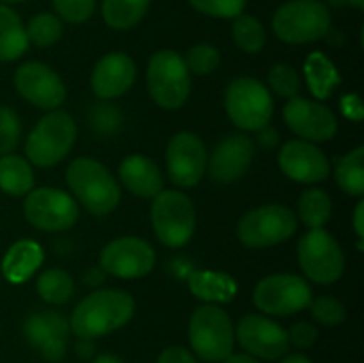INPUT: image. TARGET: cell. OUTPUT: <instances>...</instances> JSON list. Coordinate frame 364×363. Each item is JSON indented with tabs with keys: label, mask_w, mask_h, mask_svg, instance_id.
<instances>
[{
	"label": "cell",
	"mask_w": 364,
	"mask_h": 363,
	"mask_svg": "<svg viewBox=\"0 0 364 363\" xmlns=\"http://www.w3.org/2000/svg\"><path fill=\"white\" fill-rule=\"evenodd\" d=\"M135 301L128 292L95 290L85 295L70 319V327L78 338H98L119 330L134 317Z\"/></svg>",
	"instance_id": "6da1fadb"
},
{
	"label": "cell",
	"mask_w": 364,
	"mask_h": 363,
	"mask_svg": "<svg viewBox=\"0 0 364 363\" xmlns=\"http://www.w3.org/2000/svg\"><path fill=\"white\" fill-rule=\"evenodd\" d=\"M66 180L78 201L95 216H107L119 205V184L98 160L87 157L75 159L68 167Z\"/></svg>",
	"instance_id": "7a4b0ae2"
},
{
	"label": "cell",
	"mask_w": 364,
	"mask_h": 363,
	"mask_svg": "<svg viewBox=\"0 0 364 363\" xmlns=\"http://www.w3.org/2000/svg\"><path fill=\"white\" fill-rule=\"evenodd\" d=\"M188 342L192 351L205 362H224L235 345V327L230 315L210 302L196 308L188 322Z\"/></svg>",
	"instance_id": "3957f363"
},
{
	"label": "cell",
	"mask_w": 364,
	"mask_h": 363,
	"mask_svg": "<svg viewBox=\"0 0 364 363\" xmlns=\"http://www.w3.org/2000/svg\"><path fill=\"white\" fill-rule=\"evenodd\" d=\"M272 28L288 45H306L322 39L331 28V13L320 0H290L276 11Z\"/></svg>",
	"instance_id": "277c9868"
},
{
	"label": "cell",
	"mask_w": 364,
	"mask_h": 363,
	"mask_svg": "<svg viewBox=\"0 0 364 363\" xmlns=\"http://www.w3.org/2000/svg\"><path fill=\"white\" fill-rule=\"evenodd\" d=\"M75 139L77 123L73 117L64 110H50L28 134L25 152L34 166L52 167L70 153Z\"/></svg>",
	"instance_id": "5b68a950"
},
{
	"label": "cell",
	"mask_w": 364,
	"mask_h": 363,
	"mask_svg": "<svg viewBox=\"0 0 364 363\" xmlns=\"http://www.w3.org/2000/svg\"><path fill=\"white\" fill-rule=\"evenodd\" d=\"M148 91L156 105L180 109L191 95V71L174 50H159L148 63Z\"/></svg>",
	"instance_id": "8992f818"
},
{
	"label": "cell",
	"mask_w": 364,
	"mask_h": 363,
	"mask_svg": "<svg viewBox=\"0 0 364 363\" xmlns=\"http://www.w3.org/2000/svg\"><path fill=\"white\" fill-rule=\"evenodd\" d=\"M224 105L230 120L242 130L258 132L270 123L274 100L258 78L242 77L231 82L224 95Z\"/></svg>",
	"instance_id": "52a82bcc"
},
{
	"label": "cell",
	"mask_w": 364,
	"mask_h": 363,
	"mask_svg": "<svg viewBox=\"0 0 364 363\" xmlns=\"http://www.w3.org/2000/svg\"><path fill=\"white\" fill-rule=\"evenodd\" d=\"M151 223L160 242L181 248L196 231L194 203L180 191H160L153 198Z\"/></svg>",
	"instance_id": "ba28073f"
},
{
	"label": "cell",
	"mask_w": 364,
	"mask_h": 363,
	"mask_svg": "<svg viewBox=\"0 0 364 363\" xmlns=\"http://www.w3.org/2000/svg\"><path fill=\"white\" fill-rule=\"evenodd\" d=\"M297 230V217L284 205H263L245 214L238 223V238L251 249L270 248L288 241Z\"/></svg>",
	"instance_id": "9c48e42d"
},
{
	"label": "cell",
	"mask_w": 364,
	"mask_h": 363,
	"mask_svg": "<svg viewBox=\"0 0 364 363\" xmlns=\"http://www.w3.org/2000/svg\"><path fill=\"white\" fill-rule=\"evenodd\" d=\"M299 263L306 276L320 285L338 281L345 269V256L336 238L323 228H313L299 241Z\"/></svg>",
	"instance_id": "30bf717a"
},
{
	"label": "cell",
	"mask_w": 364,
	"mask_h": 363,
	"mask_svg": "<svg viewBox=\"0 0 364 363\" xmlns=\"http://www.w3.org/2000/svg\"><path fill=\"white\" fill-rule=\"evenodd\" d=\"M252 299L256 308L263 313L288 317L308 308L313 298L311 288L304 278L281 273L263 278L256 285Z\"/></svg>",
	"instance_id": "8fae6325"
},
{
	"label": "cell",
	"mask_w": 364,
	"mask_h": 363,
	"mask_svg": "<svg viewBox=\"0 0 364 363\" xmlns=\"http://www.w3.org/2000/svg\"><path fill=\"white\" fill-rule=\"evenodd\" d=\"M23 214L38 230L64 231L78 221V205L60 189L39 187L28 192L25 198Z\"/></svg>",
	"instance_id": "7c38bea8"
},
{
	"label": "cell",
	"mask_w": 364,
	"mask_h": 363,
	"mask_svg": "<svg viewBox=\"0 0 364 363\" xmlns=\"http://www.w3.org/2000/svg\"><path fill=\"white\" fill-rule=\"evenodd\" d=\"M155 260V249L141 237L114 238L100 253V267L110 276L124 280L149 274Z\"/></svg>",
	"instance_id": "4fadbf2b"
},
{
	"label": "cell",
	"mask_w": 364,
	"mask_h": 363,
	"mask_svg": "<svg viewBox=\"0 0 364 363\" xmlns=\"http://www.w3.org/2000/svg\"><path fill=\"white\" fill-rule=\"evenodd\" d=\"M167 174L171 182L180 187H194L206 173L205 142L192 132H180L173 135L166 152Z\"/></svg>",
	"instance_id": "5bb4252c"
},
{
	"label": "cell",
	"mask_w": 364,
	"mask_h": 363,
	"mask_svg": "<svg viewBox=\"0 0 364 363\" xmlns=\"http://www.w3.org/2000/svg\"><path fill=\"white\" fill-rule=\"evenodd\" d=\"M18 93L32 105L45 110H55L66 100V85L63 78L46 64L31 60L18 66L14 73Z\"/></svg>",
	"instance_id": "9a60e30c"
},
{
	"label": "cell",
	"mask_w": 364,
	"mask_h": 363,
	"mask_svg": "<svg viewBox=\"0 0 364 363\" xmlns=\"http://www.w3.org/2000/svg\"><path fill=\"white\" fill-rule=\"evenodd\" d=\"M237 338L247 354L267 362H276L290 351L287 331L274 320L255 313L238 322Z\"/></svg>",
	"instance_id": "2e32d148"
},
{
	"label": "cell",
	"mask_w": 364,
	"mask_h": 363,
	"mask_svg": "<svg viewBox=\"0 0 364 363\" xmlns=\"http://www.w3.org/2000/svg\"><path fill=\"white\" fill-rule=\"evenodd\" d=\"M283 117L290 130L306 141H329L338 130L336 116L329 107L301 96L290 98L283 109Z\"/></svg>",
	"instance_id": "e0dca14e"
},
{
	"label": "cell",
	"mask_w": 364,
	"mask_h": 363,
	"mask_svg": "<svg viewBox=\"0 0 364 363\" xmlns=\"http://www.w3.org/2000/svg\"><path fill=\"white\" fill-rule=\"evenodd\" d=\"M277 164L288 178L299 184H318L331 173V164L322 149L301 139L284 142Z\"/></svg>",
	"instance_id": "ac0fdd59"
},
{
	"label": "cell",
	"mask_w": 364,
	"mask_h": 363,
	"mask_svg": "<svg viewBox=\"0 0 364 363\" xmlns=\"http://www.w3.org/2000/svg\"><path fill=\"white\" fill-rule=\"evenodd\" d=\"M252 159L255 142L247 135H230L217 144L210 157V177L219 184H233L247 173Z\"/></svg>",
	"instance_id": "d6986e66"
},
{
	"label": "cell",
	"mask_w": 364,
	"mask_h": 363,
	"mask_svg": "<svg viewBox=\"0 0 364 363\" xmlns=\"http://www.w3.org/2000/svg\"><path fill=\"white\" fill-rule=\"evenodd\" d=\"M70 322L55 312L34 313L25 322V337L46 362H60L66 354Z\"/></svg>",
	"instance_id": "ffe728a7"
},
{
	"label": "cell",
	"mask_w": 364,
	"mask_h": 363,
	"mask_svg": "<svg viewBox=\"0 0 364 363\" xmlns=\"http://www.w3.org/2000/svg\"><path fill=\"white\" fill-rule=\"evenodd\" d=\"M137 68L134 59L123 52L103 56L91 73V89L98 98L112 100L123 96L134 85Z\"/></svg>",
	"instance_id": "44dd1931"
},
{
	"label": "cell",
	"mask_w": 364,
	"mask_h": 363,
	"mask_svg": "<svg viewBox=\"0 0 364 363\" xmlns=\"http://www.w3.org/2000/svg\"><path fill=\"white\" fill-rule=\"evenodd\" d=\"M119 178L124 187L139 198H155L164 191L162 171L144 155H128L119 164Z\"/></svg>",
	"instance_id": "7402d4cb"
},
{
	"label": "cell",
	"mask_w": 364,
	"mask_h": 363,
	"mask_svg": "<svg viewBox=\"0 0 364 363\" xmlns=\"http://www.w3.org/2000/svg\"><path fill=\"white\" fill-rule=\"evenodd\" d=\"M43 260H45V253L41 246L31 238H21L14 242L4 255L2 273L11 283H23L38 270Z\"/></svg>",
	"instance_id": "603a6c76"
},
{
	"label": "cell",
	"mask_w": 364,
	"mask_h": 363,
	"mask_svg": "<svg viewBox=\"0 0 364 363\" xmlns=\"http://www.w3.org/2000/svg\"><path fill=\"white\" fill-rule=\"evenodd\" d=\"M188 288L206 302H228L237 295L238 285L230 274L217 270H194L188 276Z\"/></svg>",
	"instance_id": "cb8c5ba5"
},
{
	"label": "cell",
	"mask_w": 364,
	"mask_h": 363,
	"mask_svg": "<svg viewBox=\"0 0 364 363\" xmlns=\"http://www.w3.org/2000/svg\"><path fill=\"white\" fill-rule=\"evenodd\" d=\"M27 32L20 16L11 7L0 4V60H16L28 48Z\"/></svg>",
	"instance_id": "d4e9b609"
},
{
	"label": "cell",
	"mask_w": 364,
	"mask_h": 363,
	"mask_svg": "<svg viewBox=\"0 0 364 363\" xmlns=\"http://www.w3.org/2000/svg\"><path fill=\"white\" fill-rule=\"evenodd\" d=\"M34 187L31 164L18 155L0 157V191L9 196H25Z\"/></svg>",
	"instance_id": "484cf974"
},
{
	"label": "cell",
	"mask_w": 364,
	"mask_h": 363,
	"mask_svg": "<svg viewBox=\"0 0 364 363\" xmlns=\"http://www.w3.org/2000/svg\"><path fill=\"white\" fill-rule=\"evenodd\" d=\"M304 71L309 89H311V93L316 98H329L333 89L338 88L341 82L336 66L320 52H313L306 59Z\"/></svg>",
	"instance_id": "4316f807"
},
{
	"label": "cell",
	"mask_w": 364,
	"mask_h": 363,
	"mask_svg": "<svg viewBox=\"0 0 364 363\" xmlns=\"http://www.w3.org/2000/svg\"><path fill=\"white\" fill-rule=\"evenodd\" d=\"M151 0H103L102 14L109 27L124 31L144 18Z\"/></svg>",
	"instance_id": "83f0119b"
},
{
	"label": "cell",
	"mask_w": 364,
	"mask_h": 363,
	"mask_svg": "<svg viewBox=\"0 0 364 363\" xmlns=\"http://www.w3.org/2000/svg\"><path fill=\"white\" fill-rule=\"evenodd\" d=\"M338 185L348 196H363L364 192V146H358L347 155L338 159L336 164Z\"/></svg>",
	"instance_id": "f1b7e54d"
},
{
	"label": "cell",
	"mask_w": 364,
	"mask_h": 363,
	"mask_svg": "<svg viewBox=\"0 0 364 363\" xmlns=\"http://www.w3.org/2000/svg\"><path fill=\"white\" fill-rule=\"evenodd\" d=\"M299 216L308 228H323L333 214L331 196L322 189H308L299 198Z\"/></svg>",
	"instance_id": "f546056e"
},
{
	"label": "cell",
	"mask_w": 364,
	"mask_h": 363,
	"mask_svg": "<svg viewBox=\"0 0 364 363\" xmlns=\"http://www.w3.org/2000/svg\"><path fill=\"white\" fill-rule=\"evenodd\" d=\"M38 294L50 305H64L71 299L75 290L73 278L63 269H48L41 273L36 281Z\"/></svg>",
	"instance_id": "4dcf8cb0"
},
{
	"label": "cell",
	"mask_w": 364,
	"mask_h": 363,
	"mask_svg": "<svg viewBox=\"0 0 364 363\" xmlns=\"http://www.w3.org/2000/svg\"><path fill=\"white\" fill-rule=\"evenodd\" d=\"M231 34H233L235 45L247 53H258L267 41L262 21L251 14H240V16L235 18Z\"/></svg>",
	"instance_id": "1f68e13d"
},
{
	"label": "cell",
	"mask_w": 364,
	"mask_h": 363,
	"mask_svg": "<svg viewBox=\"0 0 364 363\" xmlns=\"http://www.w3.org/2000/svg\"><path fill=\"white\" fill-rule=\"evenodd\" d=\"M25 32H27L28 43L46 48V46L55 45L60 39L63 21L52 13H39L31 18V21L25 27Z\"/></svg>",
	"instance_id": "d6a6232c"
},
{
	"label": "cell",
	"mask_w": 364,
	"mask_h": 363,
	"mask_svg": "<svg viewBox=\"0 0 364 363\" xmlns=\"http://www.w3.org/2000/svg\"><path fill=\"white\" fill-rule=\"evenodd\" d=\"M309 310H311L313 319L322 326H338L347 317L343 302L331 295H320V298L311 299Z\"/></svg>",
	"instance_id": "836d02e7"
},
{
	"label": "cell",
	"mask_w": 364,
	"mask_h": 363,
	"mask_svg": "<svg viewBox=\"0 0 364 363\" xmlns=\"http://www.w3.org/2000/svg\"><path fill=\"white\" fill-rule=\"evenodd\" d=\"M269 84L283 98H294L301 91V78L290 64H274L269 71Z\"/></svg>",
	"instance_id": "e575fe53"
},
{
	"label": "cell",
	"mask_w": 364,
	"mask_h": 363,
	"mask_svg": "<svg viewBox=\"0 0 364 363\" xmlns=\"http://www.w3.org/2000/svg\"><path fill=\"white\" fill-rule=\"evenodd\" d=\"M185 64L191 73L208 75L219 68L220 53L212 45H196L187 52Z\"/></svg>",
	"instance_id": "d590c367"
},
{
	"label": "cell",
	"mask_w": 364,
	"mask_h": 363,
	"mask_svg": "<svg viewBox=\"0 0 364 363\" xmlns=\"http://www.w3.org/2000/svg\"><path fill=\"white\" fill-rule=\"evenodd\" d=\"M21 123L11 107L0 105V155H9L20 142Z\"/></svg>",
	"instance_id": "8d00e7d4"
},
{
	"label": "cell",
	"mask_w": 364,
	"mask_h": 363,
	"mask_svg": "<svg viewBox=\"0 0 364 363\" xmlns=\"http://www.w3.org/2000/svg\"><path fill=\"white\" fill-rule=\"evenodd\" d=\"M199 13L213 18H237L245 9L247 0H188Z\"/></svg>",
	"instance_id": "74e56055"
},
{
	"label": "cell",
	"mask_w": 364,
	"mask_h": 363,
	"mask_svg": "<svg viewBox=\"0 0 364 363\" xmlns=\"http://www.w3.org/2000/svg\"><path fill=\"white\" fill-rule=\"evenodd\" d=\"M53 7L63 20L70 23H82L95 13L96 0H52Z\"/></svg>",
	"instance_id": "f35d334b"
},
{
	"label": "cell",
	"mask_w": 364,
	"mask_h": 363,
	"mask_svg": "<svg viewBox=\"0 0 364 363\" xmlns=\"http://www.w3.org/2000/svg\"><path fill=\"white\" fill-rule=\"evenodd\" d=\"M288 333V340H290V345H295L299 349H309L315 345V342L318 340V330L313 324L306 322V320H301V322L294 324L290 327Z\"/></svg>",
	"instance_id": "ab89813d"
},
{
	"label": "cell",
	"mask_w": 364,
	"mask_h": 363,
	"mask_svg": "<svg viewBox=\"0 0 364 363\" xmlns=\"http://www.w3.org/2000/svg\"><path fill=\"white\" fill-rule=\"evenodd\" d=\"M156 363H198V359L185 347L173 345V347H167L160 352Z\"/></svg>",
	"instance_id": "60d3db41"
},
{
	"label": "cell",
	"mask_w": 364,
	"mask_h": 363,
	"mask_svg": "<svg viewBox=\"0 0 364 363\" xmlns=\"http://www.w3.org/2000/svg\"><path fill=\"white\" fill-rule=\"evenodd\" d=\"M341 110H343L347 117L359 121L364 114L361 98L358 95H347L341 100Z\"/></svg>",
	"instance_id": "b9f144b4"
},
{
	"label": "cell",
	"mask_w": 364,
	"mask_h": 363,
	"mask_svg": "<svg viewBox=\"0 0 364 363\" xmlns=\"http://www.w3.org/2000/svg\"><path fill=\"white\" fill-rule=\"evenodd\" d=\"M258 142L263 146V148H274V146L277 144V141H279V135H277V132L274 130V128H270L269 125L267 127H263L262 130H258Z\"/></svg>",
	"instance_id": "7bdbcfd3"
},
{
	"label": "cell",
	"mask_w": 364,
	"mask_h": 363,
	"mask_svg": "<svg viewBox=\"0 0 364 363\" xmlns=\"http://www.w3.org/2000/svg\"><path fill=\"white\" fill-rule=\"evenodd\" d=\"M105 270L102 267H91V269L85 270L84 274V283L87 287H100V285L105 281Z\"/></svg>",
	"instance_id": "ee69618b"
},
{
	"label": "cell",
	"mask_w": 364,
	"mask_h": 363,
	"mask_svg": "<svg viewBox=\"0 0 364 363\" xmlns=\"http://www.w3.org/2000/svg\"><path fill=\"white\" fill-rule=\"evenodd\" d=\"M75 352L82 359L95 358V344H92V338H78Z\"/></svg>",
	"instance_id": "f6af8a7d"
},
{
	"label": "cell",
	"mask_w": 364,
	"mask_h": 363,
	"mask_svg": "<svg viewBox=\"0 0 364 363\" xmlns=\"http://www.w3.org/2000/svg\"><path fill=\"white\" fill-rule=\"evenodd\" d=\"M352 224H354V231L358 235V241H364V201L358 203L354 210V217H352Z\"/></svg>",
	"instance_id": "bcb514c9"
},
{
	"label": "cell",
	"mask_w": 364,
	"mask_h": 363,
	"mask_svg": "<svg viewBox=\"0 0 364 363\" xmlns=\"http://www.w3.org/2000/svg\"><path fill=\"white\" fill-rule=\"evenodd\" d=\"M223 363H259V362L256 358H252L251 354H245V352H231Z\"/></svg>",
	"instance_id": "7dc6e473"
},
{
	"label": "cell",
	"mask_w": 364,
	"mask_h": 363,
	"mask_svg": "<svg viewBox=\"0 0 364 363\" xmlns=\"http://www.w3.org/2000/svg\"><path fill=\"white\" fill-rule=\"evenodd\" d=\"M92 363H123V359L119 356L112 354V352H103V354H98Z\"/></svg>",
	"instance_id": "c3c4849f"
},
{
	"label": "cell",
	"mask_w": 364,
	"mask_h": 363,
	"mask_svg": "<svg viewBox=\"0 0 364 363\" xmlns=\"http://www.w3.org/2000/svg\"><path fill=\"white\" fill-rule=\"evenodd\" d=\"M323 38H327V41H329L331 45H336V46L343 45V34H341L340 31H333V28H329Z\"/></svg>",
	"instance_id": "681fc988"
},
{
	"label": "cell",
	"mask_w": 364,
	"mask_h": 363,
	"mask_svg": "<svg viewBox=\"0 0 364 363\" xmlns=\"http://www.w3.org/2000/svg\"><path fill=\"white\" fill-rule=\"evenodd\" d=\"M281 363H311V359H309L308 356L295 352V354H288Z\"/></svg>",
	"instance_id": "f907efd6"
},
{
	"label": "cell",
	"mask_w": 364,
	"mask_h": 363,
	"mask_svg": "<svg viewBox=\"0 0 364 363\" xmlns=\"http://www.w3.org/2000/svg\"><path fill=\"white\" fill-rule=\"evenodd\" d=\"M347 4H350L352 7H355V9H364V0H347Z\"/></svg>",
	"instance_id": "816d5d0a"
},
{
	"label": "cell",
	"mask_w": 364,
	"mask_h": 363,
	"mask_svg": "<svg viewBox=\"0 0 364 363\" xmlns=\"http://www.w3.org/2000/svg\"><path fill=\"white\" fill-rule=\"evenodd\" d=\"M333 7H343L347 4V0H327Z\"/></svg>",
	"instance_id": "f5cc1de1"
},
{
	"label": "cell",
	"mask_w": 364,
	"mask_h": 363,
	"mask_svg": "<svg viewBox=\"0 0 364 363\" xmlns=\"http://www.w3.org/2000/svg\"><path fill=\"white\" fill-rule=\"evenodd\" d=\"M2 2H6V4H20V2H25V0H2Z\"/></svg>",
	"instance_id": "db71d44e"
}]
</instances>
